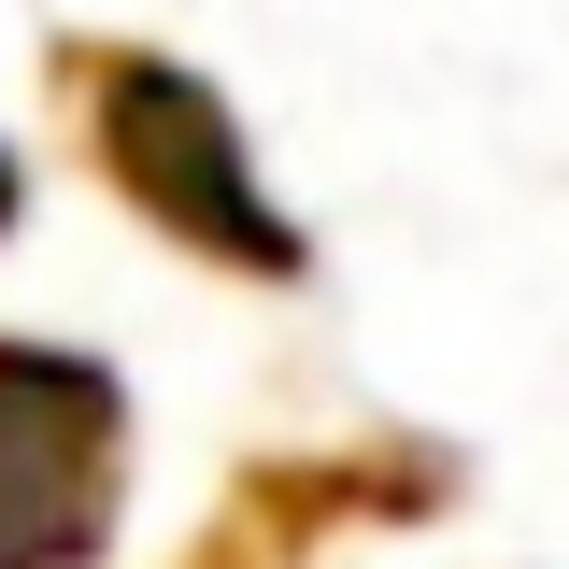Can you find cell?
I'll list each match as a JSON object with an SVG mask.
<instances>
[{"mask_svg":"<svg viewBox=\"0 0 569 569\" xmlns=\"http://www.w3.org/2000/svg\"><path fill=\"white\" fill-rule=\"evenodd\" d=\"M43 86H58L86 171H100L157 242H186L200 271H242V284H299L313 271V228L257 186L228 86H200L186 58H157L129 29H58V43H43Z\"/></svg>","mask_w":569,"mask_h":569,"instance_id":"6da1fadb","label":"cell"},{"mask_svg":"<svg viewBox=\"0 0 569 569\" xmlns=\"http://www.w3.org/2000/svg\"><path fill=\"white\" fill-rule=\"evenodd\" d=\"M129 512V385L86 342H0V569H100Z\"/></svg>","mask_w":569,"mask_h":569,"instance_id":"7a4b0ae2","label":"cell"},{"mask_svg":"<svg viewBox=\"0 0 569 569\" xmlns=\"http://www.w3.org/2000/svg\"><path fill=\"white\" fill-rule=\"evenodd\" d=\"M470 498V456L456 441H413V427H370V441H284L242 485L213 498V527L186 541V569H328L370 527H441Z\"/></svg>","mask_w":569,"mask_h":569,"instance_id":"3957f363","label":"cell"},{"mask_svg":"<svg viewBox=\"0 0 569 569\" xmlns=\"http://www.w3.org/2000/svg\"><path fill=\"white\" fill-rule=\"evenodd\" d=\"M14 213H29V171H14V142H0V242H14Z\"/></svg>","mask_w":569,"mask_h":569,"instance_id":"277c9868","label":"cell"}]
</instances>
